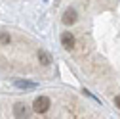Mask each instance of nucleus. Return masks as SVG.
Wrapping results in <instances>:
<instances>
[{"label":"nucleus","instance_id":"obj_1","mask_svg":"<svg viewBox=\"0 0 120 119\" xmlns=\"http://www.w3.org/2000/svg\"><path fill=\"white\" fill-rule=\"evenodd\" d=\"M31 113H33V108L27 106L25 102L13 104V115H15V119H31Z\"/></svg>","mask_w":120,"mask_h":119},{"label":"nucleus","instance_id":"obj_2","mask_svg":"<svg viewBox=\"0 0 120 119\" xmlns=\"http://www.w3.org/2000/svg\"><path fill=\"white\" fill-rule=\"evenodd\" d=\"M50 106H52V102H50L48 96H38V98L33 102V110H34L36 113H46V111L50 110Z\"/></svg>","mask_w":120,"mask_h":119},{"label":"nucleus","instance_id":"obj_3","mask_svg":"<svg viewBox=\"0 0 120 119\" xmlns=\"http://www.w3.org/2000/svg\"><path fill=\"white\" fill-rule=\"evenodd\" d=\"M61 46H63L65 50H74V46H76V38H74L72 33L65 31V33L61 35Z\"/></svg>","mask_w":120,"mask_h":119},{"label":"nucleus","instance_id":"obj_4","mask_svg":"<svg viewBox=\"0 0 120 119\" xmlns=\"http://www.w3.org/2000/svg\"><path fill=\"white\" fill-rule=\"evenodd\" d=\"M61 21H63L65 25H72L74 21H76V10H72V8L65 10V13H63V17H61Z\"/></svg>","mask_w":120,"mask_h":119},{"label":"nucleus","instance_id":"obj_5","mask_svg":"<svg viewBox=\"0 0 120 119\" xmlns=\"http://www.w3.org/2000/svg\"><path fill=\"white\" fill-rule=\"evenodd\" d=\"M38 62L42 64V65H50L52 62H53V60H52V54L50 52H46V50H38Z\"/></svg>","mask_w":120,"mask_h":119},{"label":"nucleus","instance_id":"obj_6","mask_svg":"<svg viewBox=\"0 0 120 119\" xmlns=\"http://www.w3.org/2000/svg\"><path fill=\"white\" fill-rule=\"evenodd\" d=\"M15 86L17 88H21V90H33V88H36L38 85L36 83H33V81H15Z\"/></svg>","mask_w":120,"mask_h":119},{"label":"nucleus","instance_id":"obj_7","mask_svg":"<svg viewBox=\"0 0 120 119\" xmlns=\"http://www.w3.org/2000/svg\"><path fill=\"white\" fill-rule=\"evenodd\" d=\"M10 42H11V37L8 33H0V44H4V46H6V44H10Z\"/></svg>","mask_w":120,"mask_h":119},{"label":"nucleus","instance_id":"obj_8","mask_svg":"<svg viewBox=\"0 0 120 119\" xmlns=\"http://www.w3.org/2000/svg\"><path fill=\"white\" fill-rule=\"evenodd\" d=\"M114 104H116V108L120 110V96H116V98H114Z\"/></svg>","mask_w":120,"mask_h":119}]
</instances>
